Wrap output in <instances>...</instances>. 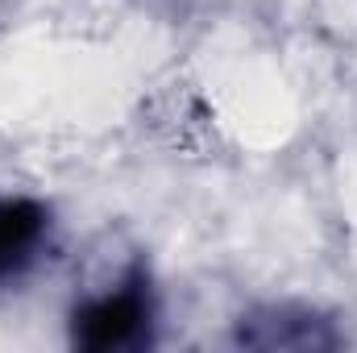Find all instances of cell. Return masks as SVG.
<instances>
[{
	"label": "cell",
	"instance_id": "7a4b0ae2",
	"mask_svg": "<svg viewBox=\"0 0 357 353\" xmlns=\"http://www.w3.org/2000/svg\"><path fill=\"white\" fill-rule=\"evenodd\" d=\"M54 241V212L33 195H0V287H21Z\"/></svg>",
	"mask_w": 357,
	"mask_h": 353
},
{
	"label": "cell",
	"instance_id": "6da1fadb",
	"mask_svg": "<svg viewBox=\"0 0 357 353\" xmlns=\"http://www.w3.org/2000/svg\"><path fill=\"white\" fill-rule=\"evenodd\" d=\"M154 337V291L142 262H129L116 283L91 291L71 312V345L91 353L142 350Z\"/></svg>",
	"mask_w": 357,
	"mask_h": 353
},
{
	"label": "cell",
	"instance_id": "3957f363",
	"mask_svg": "<svg viewBox=\"0 0 357 353\" xmlns=\"http://www.w3.org/2000/svg\"><path fill=\"white\" fill-rule=\"evenodd\" d=\"M237 341L250 350H333L341 345L333 320H324L320 312L307 308H258L250 316H241Z\"/></svg>",
	"mask_w": 357,
	"mask_h": 353
}]
</instances>
